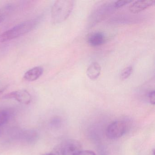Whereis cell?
<instances>
[{
    "instance_id": "8",
    "label": "cell",
    "mask_w": 155,
    "mask_h": 155,
    "mask_svg": "<svg viewBox=\"0 0 155 155\" xmlns=\"http://www.w3.org/2000/svg\"><path fill=\"white\" fill-rule=\"evenodd\" d=\"M19 138L21 141L27 144H33L38 140V132L33 130H22L19 133Z\"/></svg>"
},
{
    "instance_id": "20",
    "label": "cell",
    "mask_w": 155,
    "mask_h": 155,
    "mask_svg": "<svg viewBox=\"0 0 155 155\" xmlns=\"http://www.w3.org/2000/svg\"><path fill=\"white\" fill-rule=\"evenodd\" d=\"M5 89L3 88L2 89L0 90V95H1L2 93H3V91L5 90Z\"/></svg>"
},
{
    "instance_id": "7",
    "label": "cell",
    "mask_w": 155,
    "mask_h": 155,
    "mask_svg": "<svg viewBox=\"0 0 155 155\" xmlns=\"http://www.w3.org/2000/svg\"><path fill=\"white\" fill-rule=\"evenodd\" d=\"M155 1L151 0H143L135 2L130 5L129 10L131 13L136 14L151 7L155 4Z\"/></svg>"
},
{
    "instance_id": "19",
    "label": "cell",
    "mask_w": 155,
    "mask_h": 155,
    "mask_svg": "<svg viewBox=\"0 0 155 155\" xmlns=\"http://www.w3.org/2000/svg\"><path fill=\"white\" fill-rule=\"evenodd\" d=\"M42 155H56L55 153H45V154H43Z\"/></svg>"
},
{
    "instance_id": "5",
    "label": "cell",
    "mask_w": 155,
    "mask_h": 155,
    "mask_svg": "<svg viewBox=\"0 0 155 155\" xmlns=\"http://www.w3.org/2000/svg\"><path fill=\"white\" fill-rule=\"evenodd\" d=\"M128 127L127 124L125 121L118 120L113 121L107 127L106 135L110 139H117L126 134Z\"/></svg>"
},
{
    "instance_id": "6",
    "label": "cell",
    "mask_w": 155,
    "mask_h": 155,
    "mask_svg": "<svg viewBox=\"0 0 155 155\" xmlns=\"http://www.w3.org/2000/svg\"><path fill=\"white\" fill-rule=\"evenodd\" d=\"M3 99H14L20 103L29 104L31 102L32 97L28 91L20 90L10 92L2 97Z\"/></svg>"
},
{
    "instance_id": "1",
    "label": "cell",
    "mask_w": 155,
    "mask_h": 155,
    "mask_svg": "<svg viewBox=\"0 0 155 155\" xmlns=\"http://www.w3.org/2000/svg\"><path fill=\"white\" fill-rule=\"evenodd\" d=\"M39 22L38 19L31 20L22 22L0 35V42H6L30 32Z\"/></svg>"
},
{
    "instance_id": "15",
    "label": "cell",
    "mask_w": 155,
    "mask_h": 155,
    "mask_svg": "<svg viewBox=\"0 0 155 155\" xmlns=\"http://www.w3.org/2000/svg\"><path fill=\"white\" fill-rule=\"evenodd\" d=\"M133 2V1H117L115 2L114 3V7H115V9H117L119 8H121V7H123L125 5H127V4H128V3H131V2Z\"/></svg>"
},
{
    "instance_id": "11",
    "label": "cell",
    "mask_w": 155,
    "mask_h": 155,
    "mask_svg": "<svg viewBox=\"0 0 155 155\" xmlns=\"http://www.w3.org/2000/svg\"><path fill=\"white\" fill-rule=\"evenodd\" d=\"M101 72V67L98 63L94 62L91 63L87 69V76L92 80L97 79Z\"/></svg>"
},
{
    "instance_id": "2",
    "label": "cell",
    "mask_w": 155,
    "mask_h": 155,
    "mask_svg": "<svg viewBox=\"0 0 155 155\" xmlns=\"http://www.w3.org/2000/svg\"><path fill=\"white\" fill-rule=\"evenodd\" d=\"M72 0H58L55 2L51 8V21L54 24L65 21L68 18L74 7Z\"/></svg>"
},
{
    "instance_id": "4",
    "label": "cell",
    "mask_w": 155,
    "mask_h": 155,
    "mask_svg": "<svg viewBox=\"0 0 155 155\" xmlns=\"http://www.w3.org/2000/svg\"><path fill=\"white\" fill-rule=\"evenodd\" d=\"M82 150V145L78 140L68 139L59 144L56 148V155H74Z\"/></svg>"
},
{
    "instance_id": "13",
    "label": "cell",
    "mask_w": 155,
    "mask_h": 155,
    "mask_svg": "<svg viewBox=\"0 0 155 155\" xmlns=\"http://www.w3.org/2000/svg\"><path fill=\"white\" fill-rule=\"evenodd\" d=\"M12 112L8 110H0V126L6 124L10 119Z\"/></svg>"
},
{
    "instance_id": "18",
    "label": "cell",
    "mask_w": 155,
    "mask_h": 155,
    "mask_svg": "<svg viewBox=\"0 0 155 155\" xmlns=\"http://www.w3.org/2000/svg\"><path fill=\"white\" fill-rule=\"evenodd\" d=\"M60 123V120L58 119L55 118L52 120L51 121V124L52 126H57V125H58Z\"/></svg>"
},
{
    "instance_id": "10",
    "label": "cell",
    "mask_w": 155,
    "mask_h": 155,
    "mask_svg": "<svg viewBox=\"0 0 155 155\" xmlns=\"http://www.w3.org/2000/svg\"><path fill=\"white\" fill-rule=\"evenodd\" d=\"M44 69L41 67H36L31 69L24 74V79L28 81L37 80L42 75Z\"/></svg>"
},
{
    "instance_id": "3",
    "label": "cell",
    "mask_w": 155,
    "mask_h": 155,
    "mask_svg": "<svg viewBox=\"0 0 155 155\" xmlns=\"http://www.w3.org/2000/svg\"><path fill=\"white\" fill-rule=\"evenodd\" d=\"M114 2L102 3L95 8L90 16V25H94L100 22L116 10Z\"/></svg>"
},
{
    "instance_id": "9",
    "label": "cell",
    "mask_w": 155,
    "mask_h": 155,
    "mask_svg": "<svg viewBox=\"0 0 155 155\" xmlns=\"http://www.w3.org/2000/svg\"><path fill=\"white\" fill-rule=\"evenodd\" d=\"M106 40V37L103 33L96 32L90 34L88 37L87 43L91 47H98L104 44Z\"/></svg>"
},
{
    "instance_id": "14",
    "label": "cell",
    "mask_w": 155,
    "mask_h": 155,
    "mask_svg": "<svg viewBox=\"0 0 155 155\" xmlns=\"http://www.w3.org/2000/svg\"><path fill=\"white\" fill-rule=\"evenodd\" d=\"M133 68L131 66L125 68L120 72V77L121 80H126L132 74L133 72Z\"/></svg>"
},
{
    "instance_id": "17",
    "label": "cell",
    "mask_w": 155,
    "mask_h": 155,
    "mask_svg": "<svg viewBox=\"0 0 155 155\" xmlns=\"http://www.w3.org/2000/svg\"><path fill=\"white\" fill-rule=\"evenodd\" d=\"M155 91L153 90L150 91L147 95L149 101L150 102V104H152V105H154V104H155Z\"/></svg>"
},
{
    "instance_id": "12",
    "label": "cell",
    "mask_w": 155,
    "mask_h": 155,
    "mask_svg": "<svg viewBox=\"0 0 155 155\" xmlns=\"http://www.w3.org/2000/svg\"><path fill=\"white\" fill-rule=\"evenodd\" d=\"M16 6L13 4H8L0 8V23L3 21L6 17L14 10Z\"/></svg>"
},
{
    "instance_id": "16",
    "label": "cell",
    "mask_w": 155,
    "mask_h": 155,
    "mask_svg": "<svg viewBox=\"0 0 155 155\" xmlns=\"http://www.w3.org/2000/svg\"><path fill=\"white\" fill-rule=\"evenodd\" d=\"M74 155H97L94 151L91 150H81L76 153Z\"/></svg>"
}]
</instances>
